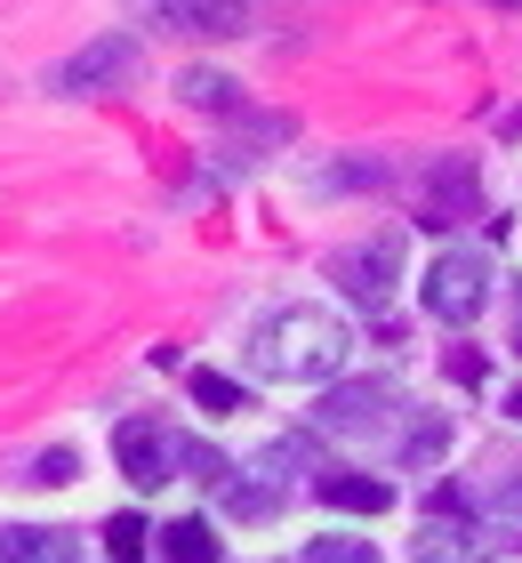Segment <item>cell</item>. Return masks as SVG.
I'll return each mask as SVG.
<instances>
[{"label":"cell","instance_id":"cell-6","mask_svg":"<svg viewBox=\"0 0 522 563\" xmlns=\"http://www.w3.org/2000/svg\"><path fill=\"white\" fill-rule=\"evenodd\" d=\"M113 451H121V467H129V483L137 492H153V483H169V459L186 451V443H169L153 419H129L121 434H113Z\"/></svg>","mask_w":522,"mask_h":563},{"label":"cell","instance_id":"cell-2","mask_svg":"<svg viewBox=\"0 0 522 563\" xmlns=\"http://www.w3.org/2000/svg\"><path fill=\"white\" fill-rule=\"evenodd\" d=\"M418 290H426V314L434 322H475L490 306V258H482V250H442Z\"/></svg>","mask_w":522,"mask_h":563},{"label":"cell","instance_id":"cell-10","mask_svg":"<svg viewBox=\"0 0 522 563\" xmlns=\"http://www.w3.org/2000/svg\"><path fill=\"white\" fill-rule=\"evenodd\" d=\"M418 563H490V540L466 523H426L418 531Z\"/></svg>","mask_w":522,"mask_h":563},{"label":"cell","instance_id":"cell-5","mask_svg":"<svg viewBox=\"0 0 522 563\" xmlns=\"http://www.w3.org/2000/svg\"><path fill=\"white\" fill-rule=\"evenodd\" d=\"M153 24L162 33H193V41H225V33H242V16H249V0H145Z\"/></svg>","mask_w":522,"mask_h":563},{"label":"cell","instance_id":"cell-3","mask_svg":"<svg viewBox=\"0 0 522 563\" xmlns=\"http://www.w3.org/2000/svg\"><path fill=\"white\" fill-rule=\"evenodd\" d=\"M137 81V41L129 33H104L89 48H73V57L57 65V89L65 97H89V89H129Z\"/></svg>","mask_w":522,"mask_h":563},{"label":"cell","instance_id":"cell-19","mask_svg":"<svg viewBox=\"0 0 522 563\" xmlns=\"http://www.w3.org/2000/svg\"><path fill=\"white\" fill-rule=\"evenodd\" d=\"M507 411H514V419H522V387H514V395H507Z\"/></svg>","mask_w":522,"mask_h":563},{"label":"cell","instance_id":"cell-15","mask_svg":"<svg viewBox=\"0 0 522 563\" xmlns=\"http://www.w3.org/2000/svg\"><path fill=\"white\" fill-rule=\"evenodd\" d=\"M306 563H378V548L370 540H313Z\"/></svg>","mask_w":522,"mask_h":563},{"label":"cell","instance_id":"cell-1","mask_svg":"<svg viewBox=\"0 0 522 563\" xmlns=\"http://www.w3.org/2000/svg\"><path fill=\"white\" fill-rule=\"evenodd\" d=\"M354 354V330L322 314V306H290V314H274L266 330H257V371L266 378H298V387H313V378H337Z\"/></svg>","mask_w":522,"mask_h":563},{"label":"cell","instance_id":"cell-4","mask_svg":"<svg viewBox=\"0 0 522 563\" xmlns=\"http://www.w3.org/2000/svg\"><path fill=\"white\" fill-rule=\"evenodd\" d=\"M482 210V186H475V162L466 153H442L426 169V186H418V225H458Z\"/></svg>","mask_w":522,"mask_h":563},{"label":"cell","instance_id":"cell-7","mask_svg":"<svg viewBox=\"0 0 522 563\" xmlns=\"http://www.w3.org/2000/svg\"><path fill=\"white\" fill-rule=\"evenodd\" d=\"M395 258H402V242L378 234L370 250H346V258H337V282H346L362 306H386V290H395Z\"/></svg>","mask_w":522,"mask_h":563},{"label":"cell","instance_id":"cell-9","mask_svg":"<svg viewBox=\"0 0 522 563\" xmlns=\"http://www.w3.org/2000/svg\"><path fill=\"white\" fill-rule=\"evenodd\" d=\"M0 563H81V540L73 531H0Z\"/></svg>","mask_w":522,"mask_h":563},{"label":"cell","instance_id":"cell-18","mask_svg":"<svg viewBox=\"0 0 522 563\" xmlns=\"http://www.w3.org/2000/svg\"><path fill=\"white\" fill-rule=\"evenodd\" d=\"M499 507H507V516H522V475H514L507 492H499Z\"/></svg>","mask_w":522,"mask_h":563},{"label":"cell","instance_id":"cell-14","mask_svg":"<svg viewBox=\"0 0 522 563\" xmlns=\"http://www.w3.org/2000/svg\"><path fill=\"white\" fill-rule=\"evenodd\" d=\"M177 97H186V106H201V113H209V106L225 113V106H233V81H225V73H186V81H177Z\"/></svg>","mask_w":522,"mask_h":563},{"label":"cell","instance_id":"cell-11","mask_svg":"<svg viewBox=\"0 0 522 563\" xmlns=\"http://www.w3.org/2000/svg\"><path fill=\"white\" fill-rule=\"evenodd\" d=\"M322 499L346 507V516H386V507H395V492H386V483H370V475H330Z\"/></svg>","mask_w":522,"mask_h":563},{"label":"cell","instance_id":"cell-13","mask_svg":"<svg viewBox=\"0 0 522 563\" xmlns=\"http://www.w3.org/2000/svg\"><path fill=\"white\" fill-rule=\"evenodd\" d=\"M193 402H201V411H218V419H225V411H242L249 395L233 387V378H218V371H193Z\"/></svg>","mask_w":522,"mask_h":563},{"label":"cell","instance_id":"cell-8","mask_svg":"<svg viewBox=\"0 0 522 563\" xmlns=\"http://www.w3.org/2000/svg\"><path fill=\"white\" fill-rule=\"evenodd\" d=\"M386 402H395V387H378V378H370V387H337V395L322 402V427H337V434H370Z\"/></svg>","mask_w":522,"mask_h":563},{"label":"cell","instance_id":"cell-17","mask_svg":"<svg viewBox=\"0 0 522 563\" xmlns=\"http://www.w3.org/2000/svg\"><path fill=\"white\" fill-rule=\"evenodd\" d=\"M73 467H81V459H73V451H48L41 467H33V483H73Z\"/></svg>","mask_w":522,"mask_h":563},{"label":"cell","instance_id":"cell-12","mask_svg":"<svg viewBox=\"0 0 522 563\" xmlns=\"http://www.w3.org/2000/svg\"><path fill=\"white\" fill-rule=\"evenodd\" d=\"M162 563H218V540H209V523H201V516L169 523V531H162Z\"/></svg>","mask_w":522,"mask_h":563},{"label":"cell","instance_id":"cell-16","mask_svg":"<svg viewBox=\"0 0 522 563\" xmlns=\"http://www.w3.org/2000/svg\"><path fill=\"white\" fill-rule=\"evenodd\" d=\"M104 540H113V563H137V540H145V523H137V516H113V523H104Z\"/></svg>","mask_w":522,"mask_h":563}]
</instances>
